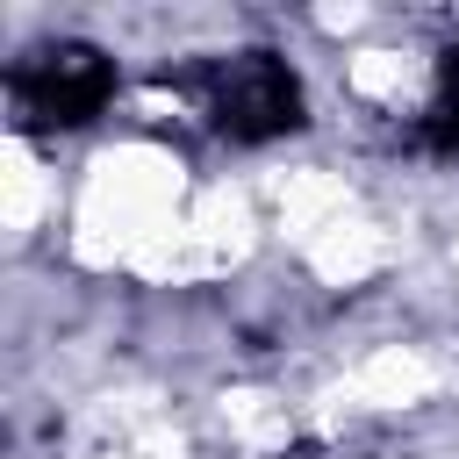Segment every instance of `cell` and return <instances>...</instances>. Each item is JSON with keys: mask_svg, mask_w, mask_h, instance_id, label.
<instances>
[{"mask_svg": "<svg viewBox=\"0 0 459 459\" xmlns=\"http://www.w3.org/2000/svg\"><path fill=\"white\" fill-rule=\"evenodd\" d=\"M208 115L230 136L265 143V136H280V129L301 122V79L273 50H244V57H230V65L208 72Z\"/></svg>", "mask_w": 459, "mask_h": 459, "instance_id": "1", "label": "cell"}, {"mask_svg": "<svg viewBox=\"0 0 459 459\" xmlns=\"http://www.w3.org/2000/svg\"><path fill=\"white\" fill-rule=\"evenodd\" d=\"M108 93H115V72H108V57L86 50V43H57V50L29 57V65L14 72V108L36 115V122H86Z\"/></svg>", "mask_w": 459, "mask_h": 459, "instance_id": "2", "label": "cell"}, {"mask_svg": "<svg viewBox=\"0 0 459 459\" xmlns=\"http://www.w3.org/2000/svg\"><path fill=\"white\" fill-rule=\"evenodd\" d=\"M423 136L437 151H459V50H445V72H437V100H430Z\"/></svg>", "mask_w": 459, "mask_h": 459, "instance_id": "3", "label": "cell"}]
</instances>
